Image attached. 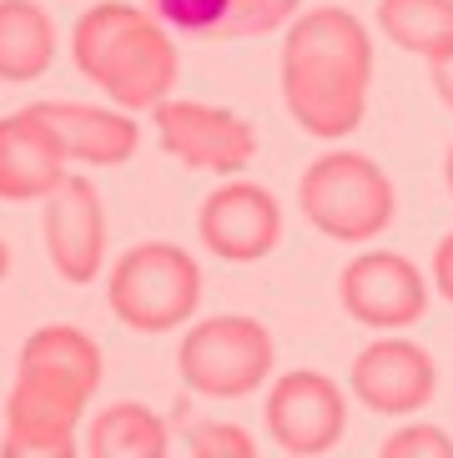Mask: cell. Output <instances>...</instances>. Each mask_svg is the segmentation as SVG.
I'll list each match as a JSON object with an SVG mask.
<instances>
[{
	"mask_svg": "<svg viewBox=\"0 0 453 458\" xmlns=\"http://www.w3.org/2000/svg\"><path fill=\"white\" fill-rule=\"evenodd\" d=\"M373 36L343 5H312L293 15L282 41V101L287 116L318 141H343L368 116Z\"/></svg>",
	"mask_w": 453,
	"mask_h": 458,
	"instance_id": "1",
	"label": "cell"
},
{
	"mask_svg": "<svg viewBox=\"0 0 453 458\" xmlns=\"http://www.w3.org/2000/svg\"><path fill=\"white\" fill-rule=\"evenodd\" d=\"M71 55L86 81H96L121 111H157L176 91V55L172 26H161L151 11L126 0H101L76 21Z\"/></svg>",
	"mask_w": 453,
	"mask_h": 458,
	"instance_id": "2",
	"label": "cell"
},
{
	"mask_svg": "<svg viewBox=\"0 0 453 458\" xmlns=\"http://www.w3.org/2000/svg\"><path fill=\"white\" fill-rule=\"evenodd\" d=\"M297 207L333 242H373L393 227L398 191L368 151H322L297 176Z\"/></svg>",
	"mask_w": 453,
	"mask_h": 458,
	"instance_id": "3",
	"label": "cell"
},
{
	"mask_svg": "<svg viewBox=\"0 0 453 458\" xmlns=\"http://www.w3.org/2000/svg\"><path fill=\"white\" fill-rule=\"evenodd\" d=\"M107 302L132 333H176L201 302V267L176 242H136L111 262Z\"/></svg>",
	"mask_w": 453,
	"mask_h": 458,
	"instance_id": "4",
	"label": "cell"
},
{
	"mask_svg": "<svg viewBox=\"0 0 453 458\" xmlns=\"http://www.w3.org/2000/svg\"><path fill=\"white\" fill-rule=\"evenodd\" d=\"M272 358H278V343H272L267 323H257L247 312H222L182 337L176 373L192 393L232 403V398H252L272 377Z\"/></svg>",
	"mask_w": 453,
	"mask_h": 458,
	"instance_id": "5",
	"label": "cell"
},
{
	"mask_svg": "<svg viewBox=\"0 0 453 458\" xmlns=\"http://www.w3.org/2000/svg\"><path fill=\"white\" fill-rule=\"evenodd\" d=\"M96 393L76 377L40 373V368H21L11 398H5V438L0 454L5 458H76L81 418Z\"/></svg>",
	"mask_w": 453,
	"mask_h": 458,
	"instance_id": "6",
	"label": "cell"
},
{
	"mask_svg": "<svg viewBox=\"0 0 453 458\" xmlns=\"http://www.w3.org/2000/svg\"><path fill=\"white\" fill-rule=\"evenodd\" d=\"M157 141L167 157H176L192 172H212V176H237L252 166L257 157V131L252 122H242L237 111L207 106V101H187V96H167L151 111Z\"/></svg>",
	"mask_w": 453,
	"mask_h": 458,
	"instance_id": "7",
	"label": "cell"
},
{
	"mask_svg": "<svg viewBox=\"0 0 453 458\" xmlns=\"http://www.w3.org/2000/svg\"><path fill=\"white\" fill-rule=\"evenodd\" d=\"M267 433L282 454L293 458H318L333 454L347 433V398L328 373L318 368H293V373L272 377L267 388Z\"/></svg>",
	"mask_w": 453,
	"mask_h": 458,
	"instance_id": "8",
	"label": "cell"
},
{
	"mask_svg": "<svg viewBox=\"0 0 453 458\" xmlns=\"http://www.w3.org/2000/svg\"><path fill=\"white\" fill-rule=\"evenodd\" d=\"M347 388L378 418H414L439 393V363L414 337H373L347 368Z\"/></svg>",
	"mask_w": 453,
	"mask_h": 458,
	"instance_id": "9",
	"label": "cell"
},
{
	"mask_svg": "<svg viewBox=\"0 0 453 458\" xmlns=\"http://www.w3.org/2000/svg\"><path fill=\"white\" fill-rule=\"evenodd\" d=\"M338 297L353 323L373 333H403L428 312V283L414 257L403 252H363L338 277Z\"/></svg>",
	"mask_w": 453,
	"mask_h": 458,
	"instance_id": "10",
	"label": "cell"
},
{
	"mask_svg": "<svg viewBox=\"0 0 453 458\" xmlns=\"http://www.w3.org/2000/svg\"><path fill=\"white\" fill-rule=\"evenodd\" d=\"M197 232L207 252L222 262H262L282 242V207L257 182H222L217 191H207Z\"/></svg>",
	"mask_w": 453,
	"mask_h": 458,
	"instance_id": "11",
	"label": "cell"
},
{
	"mask_svg": "<svg viewBox=\"0 0 453 458\" xmlns=\"http://www.w3.org/2000/svg\"><path fill=\"white\" fill-rule=\"evenodd\" d=\"M46 252L61 283H96L107 262V207L86 176H66L46 197Z\"/></svg>",
	"mask_w": 453,
	"mask_h": 458,
	"instance_id": "12",
	"label": "cell"
},
{
	"mask_svg": "<svg viewBox=\"0 0 453 458\" xmlns=\"http://www.w3.org/2000/svg\"><path fill=\"white\" fill-rule=\"evenodd\" d=\"M46 122V131L56 136V147L66 151V162L86 166H121L136 157L141 126L136 111L121 106H86V101H36L30 106Z\"/></svg>",
	"mask_w": 453,
	"mask_h": 458,
	"instance_id": "13",
	"label": "cell"
},
{
	"mask_svg": "<svg viewBox=\"0 0 453 458\" xmlns=\"http://www.w3.org/2000/svg\"><path fill=\"white\" fill-rule=\"evenodd\" d=\"M303 0H147L161 26L197 41H252L293 26Z\"/></svg>",
	"mask_w": 453,
	"mask_h": 458,
	"instance_id": "14",
	"label": "cell"
},
{
	"mask_svg": "<svg viewBox=\"0 0 453 458\" xmlns=\"http://www.w3.org/2000/svg\"><path fill=\"white\" fill-rule=\"evenodd\" d=\"M66 182V151L36 111L0 116V202H36Z\"/></svg>",
	"mask_w": 453,
	"mask_h": 458,
	"instance_id": "15",
	"label": "cell"
},
{
	"mask_svg": "<svg viewBox=\"0 0 453 458\" xmlns=\"http://www.w3.org/2000/svg\"><path fill=\"white\" fill-rule=\"evenodd\" d=\"M56 66V26L36 0H0V81H40Z\"/></svg>",
	"mask_w": 453,
	"mask_h": 458,
	"instance_id": "16",
	"label": "cell"
},
{
	"mask_svg": "<svg viewBox=\"0 0 453 458\" xmlns=\"http://www.w3.org/2000/svg\"><path fill=\"white\" fill-rule=\"evenodd\" d=\"M167 444V423L147 403H111L86 428V448L96 458H161Z\"/></svg>",
	"mask_w": 453,
	"mask_h": 458,
	"instance_id": "17",
	"label": "cell"
},
{
	"mask_svg": "<svg viewBox=\"0 0 453 458\" xmlns=\"http://www.w3.org/2000/svg\"><path fill=\"white\" fill-rule=\"evenodd\" d=\"M21 368H40V373H61V377H76L86 388H101V373H107V358L96 348L91 333H81L71 323H46L26 337L21 348Z\"/></svg>",
	"mask_w": 453,
	"mask_h": 458,
	"instance_id": "18",
	"label": "cell"
},
{
	"mask_svg": "<svg viewBox=\"0 0 453 458\" xmlns=\"http://www.w3.org/2000/svg\"><path fill=\"white\" fill-rule=\"evenodd\" d=\"M378 30L398 51L433 61L453 46V0H378Z\"/></svg>",
	"mask_w": 453,
	"mask_h": 458,
	"instance_id": "19",
	"label": "cell"
},
{
	"mask_svg": "<svg viewBox=\"0 0 453 458\" xmlns=\"http://www.w3.org/2000/svg\"><path fill=\"white\" fill-rule=\"evenodd\" d=\"M187 448L197 458H252L257 438L237 423H222V418H201L197 428L187 433Z\"/></svg>",
	"mask_w": 453,
	"mask_h": 458,
	"instance_id": "20",
	"label": "cell"
},
{
	"mask_svg": "<svg viewBox=\"0 0 453 458\" xmlns=\"http://www.w3.org/2000/svg\"><path fill=\"white\" fill-rule=\"evenodd\" d=\"M383 458H453V438L439 428V423L408 418L403 428H393L383 438Z\"/></svg>",
	"mask_w": 453,
	"mask_h": 458,
	"instance_id": "21",
	"label": "cell"
},
{
	"mask_svg": "<svg viewBox=\"0 0 453 458\" xmlns=\"http://www.w3.org/2000/svg\"><path fill=\"white\" fill-rule=\"evenodd\" d=\"M433 293L453 302V232L439 237V247H433Z\"/></svg>",
	"mask_w": 453,
	"mask_h": 458,
	"instance_id": "22",
	"label": "cell"
},
{
	"mask_svg": "<svg viewBox=\"0 0 453 458\" xmlns=\"http://www.w3.org/2000/svg\"><path fill=\"white\" fill-rule=\"evenodd\" d=\"M423 66H428V81H433V96L453 111V46H449V51H439L433 61H423Z\"/></svg>",
	"mask_w": 453,
	"mask_h": 458,
	"instance_id": "23",
	"label": "cell"
},
{
	"mask_svg": "<svg viewBox=\"0 0 453 458\" xmlns=\"http://www.w3.org/2000/svg\"><path fill=\"white\" fill-rule=\"evenodd\" d=\"M443 182H449V197H453V147L443 151Z\"/></svg>",
	"mask_w": 453,
	"mask_h": 458,
	"instance_id": "24",
	"label": "cell"
},
{
	"mask_svg": "<svg viewBox=\"0 0 453 458\" xmlns=\"http://www.w3.org/2000/svg\"><path fill=\"white\" fill-rule=\"evenodd\" d=\"M5 272H11V247H5V237H0V283H5Z\"/></svg>",
	"mask_w": 453,
	"mask_h": 458,
	"instance_id": "25",
	"label": "cell"
}]
</instances>
